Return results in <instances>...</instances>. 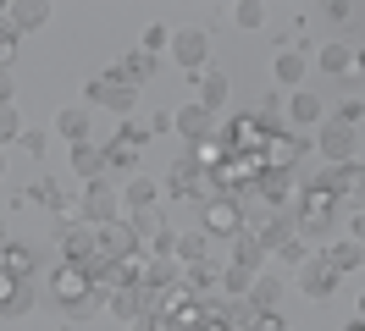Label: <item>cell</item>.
I'll return each mask as SVG.
<instances>
[{
  "mask_svg": "<svg viewBox=\"0 0 365 331\" xmlns=\"http://www.w3.org/2000/svg\"><path fill=\"white\" fill-rule=\"evenodd\" d=\"M50 298L61 304L67 320H89V315H100V309L111 304V293L94 287V276L83 270V265H61V270L50 276Z\"/></svg>",
  "mask_w": 365,
  "mask_h": 331,
  "instance_id": "6da1fadb",
  "label": "cell"
},
{
  "mask_svg": "<svg viewBox=\"0 0 365 331\" xmlns=\"http://www.w3.org/2000/svg\"><path fill=\"white\" fill-rule=\"evenodd\" d=\"M316 154L327 166H343V160H360V127H349V122H321L316 127Z\"/></svg>",
  "mask_w": 365,
  "mask_h": 331,
  "instance_id": "7a4b0ae2",
  "label": "cell"
},
{
  "mask_svg": "<svg viewBox=\"0 0 365 331\" xmlns=\"http://www.w3.org/2000/svg\"><path fill=\"white\" fill-rule=\"evenodd\" d=\"M89 105H106V110H116V116H133V110H138V88L122 83L116 66H111V72H94V78H89Z\"/></svg>",
  "mask_w": 365,
  "mask_h": 331,
  "instance_id": "3957f363",
  "label": "cell"
},
{
  "mask_svg": "<svg viewBox=\"0 0 365 331\" xmlns=\"http://www.w3.org/2000/svg\"><path fill=\"white\" fill-rule=\"evenodd\" d=\"M200 232H210V238L244 232V199H238V194H216L205 210H200Z\"/></svg>",
  "mask_w": 365,
  "mask_h": 331,
  "instance_id": "277c9868",
  "label": "cell"
},
{
  "mask_svg": "<svg viewBox=\"0 0 365 331\" xmlns=\"http://www.w3.org/2000/svg\"><path fill=\"white\" fill-rule=\"evenodd\" d=\"M332 204H338V199L327 194V188H304V194H299V232H304V238H310V232H327V226H332V216H338V210H332Z\"/></svg>",
  "mask_w": 365,
  "mask_h": 331,
  "instance_id": "5b68a950",
  "label": "cell"
},
{
  "mask_svg": "<svg viewBox=\"0 0 365 331\" xmlns=\"http://www.w3.org/2000/svg\"><path fill=\"white\" fill-rule=\"evenodd\" d=\"M304 138H299V132H282L277 127L272 138H266V149H260V166H266V172H294L299 160H304Z\"/></svg>",
  "mask_w": 365,
  "mask_h": 331,
  "instance_id": "8992f818",
  "label": "cell"
},
{
  "mask_svg": "<svg viewBox=\"0 0 365 331\" xmlns=\"http://www.w3.org/2000/svg\"><path fill=\"white\" fill-rule=\"evenodd\" d=\"M116 210H122V199H116V188H111V182H89V188H83V199H78V216L89 221V226L122 221Z\"/></svg>",
  "mask_w": 365,
  "mask_h": 331,
  "instance_id": "52a82bcc",
  "label": "cell"
},
{
  "mask_svg": "<svg viewBox=\"0 0 365 331\" xmlns=\"http://www.w3.org/2000/svg\"><path fill=\"white\" fill-rule=\"evenodd\" d=\"M144 144H150L144 122H128V127H122L111 144H106V160H111L116 172H128V166H138V149H144Z\"/></svg>",
  "mask_w": 365,
  "mask_h": 331,
  "instance_id": "ba28073f",
  "label": "cell"
},
{
  "mask_svg": "<svg viewBox=\"0 0 365 331\" xmlns=\"http://www.w3.org/2000/svg\"><path fill=\"white\" fill-rule=\"evenodd\" d=\"M172 122H178L182 144H205V138H216V127H222V122H216L200 100H194V105H182V110H172Z\"/></svg>",
  "mask_w": 365,
  "mask_h": 331,
  "instance_id": "9c48e42d",
  "label": "cell"
},
{
  "mask_svg": "<svg viewBox=\"0 0 365 331\" xmlns=\"http://www.w3.org/2000/svg\"><path fill=\"white\" fill-rule=\"evenodd\" d=\"M172 56H178L182 72H200V66H205V56H210L205 28H178V33H172Z\"/></svg>",
  "mask_w": 365,
  "mask_h": 331,
  "instance_id": "30bf717a",
  "label": "cell"
},
{
  "mask_svg": "<svg viewBox=\"0 0 365 331\" xmlns=\"http://www.w3.org/2000/svg\"><path fill=\"white\" fill-rule=\"evenodd\" d=\"M227 265H238V270H250V276H260V270H266V248H260V238H255L250 226H244V232H232V238H227Z\"/></svg>",
  "mask_w": 365,
  "mask_h": 331,
  "instance_id": "8fae6325",
  "label": "cell"
},
{
  "mask_svg": "<svg viewBox=\"0 0 365 331\" xmlns=\"http://www.w3.org/2000/svg\"><path fill=\"white\" fill-rule=\"evenodd\" d=\"M327 194H332V199H360L365 194V166H360V160L327 166Z\"/></svg>",
  "mask_w": 365,
  "mask_h": 331,
  "instance_id": "7c38bea8",
  "label": "cell"
},
{
  "mask_svg": "<svg viewBox=\"0 0 365 331\" xmlns=\"http://www.w3.org/2000/svg\"><path fill=\"white\" fill-rule=\"evenodd\" d=\"M72 172L83 182H106L111 160H106V144H72Z\"/></svg>",
  "mask_w": 365,
  "mask_h": 331,
  "instance_id": "4fadbf2b",
  "label": "cell"
},
{
  "mask_svg": "<svg viewBox=\"0 0 365 331\" xmlns=\"http://www.w3.org/2000/svg\"><path fill=\"white\" fill-rule=\"evenodd\" d=\"M94 248H100V243H94V226H89V221H78V226L61 232V254H67V265H89Z\"/></svg>",
  "mask_w": 365,
  "mask_h": 331,
  "instance_id": "5bb4252c",
  "label": "cell"
},
{
  "mask_svg": "<svg viewBox=\"0 0 365 331\" xmlns=\"http://www.w3.org/2000/svg\"><path fill=\"white\" fill-rule=\"evenodd\" d=\"M89 127H94V110H89V105H67V110H56V132H61L67 144H89Z\"/></svg>",
  "mask_w": 365,
  "mask_h": 331,
  "instance_id": "9a60e30c",
  "label": "cell"
},
{
  "mask_svg": "<svg viewBox=\"0 0 365 331\" xmlns=\"http://www.w3.org/2000/svg\"><path fill=\"white\" fill-rule=\"evenodd\" d=\"M45 22H50V6H39V0H11V6H6V28H11V33L45 28Z\"/></svg>",
  "mask_w": 365,
  "mask_h": 331,
  "instance_id": "2e32d148",
  "label": "cell"
},
{
  "mask_svg": "<svg viewBox=\"0 0 365 331\" xmlns=\"http://www.w3.org/2000/svg\"><path fill=\"white\" fill-rule=\"evenodd\" d=\"M332 282H338V270H332V265L321 260H304L299 265V287H304V293H310V298H327V293H332Z\"/></svg>",
  "mask_w": 365,
  "mask_h": 331,
  "instance_id": "e0dca14e",
  "label": "cell"
},
{
  "mask_svg": "<svg viewBox=\"0 0 365 331\" xmlns=\"http://www.w3.org/2000/svg\"><path fill=\"white\" fill-rule=\"evenodd\" d=\"M34 265H39L34 243H6V248H0V270H11L17 282H34Z\"/></svg>",
  "mask_w": 365,
  "mask_h": 331,
  "instance_id": "ac0fdd59",
  "label": "cell"
},
{
  "mask_svg": "<svg viewBox=\"0 0 365 331\" xmlns=\"http://www.w3.org/2000/svg\"><path fill=\"white\" fill-rule=\"evenodd\" d=\"M288 122H299V127H321V122H327V105H321L310 88H294V100H288Z\"/></svg>",
  "mask_w": 365,
  "mask_h": 331,
  "instance_id": "d6986e66",
  "label": "cell"
},
{
  "mask_svg": "<svg viewBox=\"0 0 365 331\" xmlns=\"http://www.w3.org/2000/svg\"><path fill=\"white\" fill-rule=\"evenodd\" d=\"M227 94H232L227 72H200V105H205L210 116H222V110H227Z\"/></svg>",
  "mask_w": 365,
  "mask_h": 331,
  "instance_id": "ffe728a7",
  "label": "cell"
},
{
  "mask_svg": "<svg viewBox=\"0 0 365 331\" xmlns=\"http://www.w3.org/2000/svg\"><path fill=\"white\" fill-rule=\"evenodd\" d=\"M116 78H122L128 88L150 83V78H155V56H150V50H133V56H122V61H116Z\"/></svg>",
  "mask_w": 365,
  "mask_h": 331,
  "instance_id": "44dd1931",
  "label": "cell"
},
{
  "mask_svg": "<svg viewBox=\"0 0 365 331\" xmlns=\"http://www.w3.org/2000/svg\"><path fill=\"white\" fill-rule=\"evenodd\" d=\"M255 194L266 199V204H288L294 199V172H260V182H255Z\"/></svg>",
  "mask_w": 365,
  "mask_h": 331,
  "instance_id": "7402d4cb",
  "label": "cell"
},
{
  "mask_svg": "<svg viewBox=\"0 0 365 331\" xmlns=\"http://www.w3.org/2000/svg\"><path fill=\"white\" fill-rule=\"evenodd\" d=\"M304 72H310V61H304V50H282V56L272 61V78H277L282 88H299V83H304Z\"/></svg>",
  "mask_w": 365,
  "mask_h": 331,
  "instance_id": "603a6c76",
  "label": "cell"
},
{
  "mask_svg": "<svg viewBox=\"0 0 365 331\" xmlns=\"http://www.w3.org/2000/svg\"><path fill=\"white\" fill-rule=\"evenodd\" d=\"M155 199H160L155 182H150V177H133V182H128V194H122V210H128V216H138V210H155Z\"/></svg>",
  "mask_w": 365,
  "mask_h": 331,
  "instance_id": "cb8c5ba5",
  "label": "cell"
},
{
  "mask_svg": "<svg viewBox=\"0 0 365 331\" xmlns=\"http://www.w3.org/2000/svg\"><path fill=\"white\" fill-rule=\"evenodd\" d=\"M28 199H39V204H50L56 216H67V221H72V199H67V188H61L56 177H39V182H34V194H28Z\"/></svg>",
  "mask_w": 365,
  "mask_h": 331,
  "instance_id": "d4e9b609",
  "label": "cell"
},
{
  "mask_svg": "<svg viewBox=\"0 0 365 331\" xmlns=\"http://www.w3.org/2000/svg\"><path fill=\"white\" fill-rule=\"evenodd\" d=\"M106 309H111L116 320H128V326H133L138 315H144V293H138V282H133V287H116V293H111V304H106Z\"/></svg>",
  "mask_w": 365,
  "mask_h": 331,
  "instance_id": "484cf974",
  "label": "cell"
},
{
  "mask_svg": "<svg viewBox=\"0 0 365 331\" xmlns=\"http://www.w3.org/2000/svg\"><path fill=\"white\" fill-rule=\"evenodd\" d=\"M282 293H288V287L260 270V276H255V287H250V304H255V309H277V304H282Z\"/></svg>",
  "mask_w": 365,
  "mask_h": 331,
  "instance_id": "4316f807",
  "label": "cell"
},
{
  "mask_svg": "<svg viewBox=\"0 0 365 331\" xmlns=\"http://www.w3.org/2000/svg\"><path fill=\"white\" fill-rule=\"evenodd\" d=\"M316 61H321V72H338V78H349V72H354V50H349V44H327Z\"/></svg>",
  "mask_w": 365,
  "mask_h": 331,
  "instance_id": "83f0119b",
  "label": "cell"
},
{
  "mask_svg": "<svg viewBox=\"0 0 365 331\" xmlns=\"http://www.w3.org/2000/svg\"><path fill=\"white\" fill-rule=\"evenodd\" d=\"M321 260L343 276V270H354V265H360V243H354V238H349V243H332V248H321Z\"/></svg>",
  "mask_w": 365,
  "mask_h": 331,
  "instance_id": "f1b7e54d",
  "label": "cell"
},
{
  "mask_svg": "<svg viewBox=\"0 0 365 331\" xmlns=\"http://www.w3.org/2000/svg\"><path fill=\"white\" fill-rule=\"evenodd\" d=\"M34 304H39V287H34V282H17V293L6 298V309H0V315H6V320H23Z\"/></svg>",
  "mask_w": 365,
  "mask_h": 331,
  "instance_id": "f546056e",
  "label": "cell"
},
{
  "mask_svg": "<svg viewBox=\"0 0 365 331\" xmlns=\"http://www.w3.org/2000/svg\"><path fill=\"white\" fill-rule=\"evenodd\" d=\"M250 287H255V276L250 270H238V265H222V304H232V298H250Z\"/></svg>",
  "mask_w": 365,
  "mask_h": 331,
  "instance_id": "4dcf8cb0",
  "label": "cell"
},
{
  "mask_svg": "<svg viewBox=\"0 0 365 331\" xmlns=\"http://www.w3.org/2000/svg\"><path fill=\"white\" fill-rule=\"evenodd\" d=\"M205 254H210V232H178V260L182 265L205 260Z\"/></svg>",
  "mask_w": 365,
  "mask_h": 331,
  "instance_id": "1f68e13d",
  "label": "cell"
},
{
  "mask_svg": "<svg viewBox=\"0 0 365 331\" xmlns=\"http://www.w3.org/2000/svg\"><path fill=\"white\" fill-rule=\"evenodd\" d=\"M128 226H133V238H138V243H150L155 232H166L160 210H138V216H128Z\"/></svg>",
  "mask_w": 365,
  "mask_h": 331,
  "instance_id": "d6a6232c",
  "label": "cell"
},
{
  "mask_svg": "<svg viewBox=\"0 0 365 331\" xmlns=\"http://www.w3.org/2000/svg\"><path fill=\"white\" fill-rule=\"evenodd\" d=\"M23 116H17V105H0V149H6V144H17V138H23Z\"/></svg>",
  "mask_w": 365,
  "mask_h": 331,
  "instance_id": "836d02e7",
  "label": "cell"
},
{
  "mask_svg": "<svg viewBox=\"0 0 365 331\" xmlns=\"http://www.w3.org/2000/svg\"><path fill=\"white\" fill-rule=\"evenodd\" d=\"M232 22H238V28H260V22H266V6H260V0H238V6H232Z\"/></svg>",
  "mask_w": 365,
  "mask_h": 331,
  "instance_id": "e575fe53",
  "label": "cell"
},
{
  "mask_svg": "<svg viewBox=\"0 0 365 331\" xmlns=\"http://www.w3.org/2000/svg\"><path fill=\"white\" fill-rule=\"evenodd\" d=\"M160 44H172V28H166V22H150V28H144V50L155 56Z\"/></svg>",
  "mask_w": 365,
  "mask_h": 331,
  "instance_id": "d590c367",
  "label": "cell"
},
{
  "mask_svg": "<svg viewBox=\"0 0 365 331\" xmlns=\"http://www.w3.org/2000/svg\"><path fill=\"white\" fill-rule=\"evenodd\" d=\"M144 132H150V138H160V132H178V122H172V110H155V116L144 122Z\"/></svg>",
  "mask_w": 365,
  "mask_h": 331,
  "instance_id": "8d00e7d4",
  "label": "cell"
},
{
  "mask_svg": "<svg viewBox=\"0 0 365 331\" xmlns=\"http://www.w3.org/2000/svg\"><path fill=\"white\" fill-rule=\"evenodd\" d=\"M11 61H17V33L6 28V33H0V72H11Z\"/></svg>",
  "mask_w": 365,
  "mask_h": 331,
  "instance_id": "74e56055",
  "label": "cell"
},
{
  "mask_svg": "<svg viewBox=\"0 0 365 331\" xmlns=\"http://www.w3.org/2000/svg\"><path fill=\"white\" fill-rule=\"evenodd\" d=\"M150 254H178V232H172V226L155 232V238H150Z\"/></svg>",
  "mask_w": 365,
  "mask_h": 331,
  "instance_id": "f35d334b",
  "label": "cell"
},
{
  "mask_svg": "<svg viewBox=\"0 0 365 331\" xmlns=\"http://www.w3.org/2000/svg\"><path fill=\"white\" fill-rule=\"evenodd\" d=\"M255 331H288V320H282L277 309H260V315H255Z\"/></svg>",
  "mask_w": 365,
  "mask_h": 331,
  "instance_id": "ab89813d",
  "label": "cell"
},
{
  "mask_svg": "<svg viewBox=\"0 0 365 331\" xmlns=\"http://www.w3.org/2000/svg\"><path fill=\"white\" fill-rule=\"evenodd\" d=\"M133 331H172V315H138Z\"/></svg>",
  "mask_w": 365,
  "mask_h": 331,
  "instance_id": "60d3db41",
  "label": "cell"
},
{
  "mask_svg": "<svg viewBox=\"0 0 365 331\" xmlns=\"http://www.w3.org/2000/svg\"><path fill=\"white\" fill-rule=\"evenodd\" d=\"M327 17H332V22H354V17H360V11H354L349 0H332V6H327Z\"/></svg>",
  "mask_w": 365,
  "mask_h": 331,
  "instance_id": "b9f144b4",
  "label": "cell"
},
{
  "mask_svg": "<svg viewBox=\"0 0 365 331\" xmlns=\"http://www.w3.org/2000/svg\"><path fill=\"white\" fill-rule=\"evenodd\" d=\"M360 116H365V105H360V100H349V105H343L332 122H349V127H360Z\"/></svg>",
  "mask_w": 365,
  "mask_h": 331,
  "instance_id": "7bdbcfd3",
  "label": "cell"
},
{
  "mask_svg": "<svg viewBox=\"0 0 365 331\" xmlns=\"http://www.w3.org/2000/svg\"><path fill=\"white\" fill-rule=\"evenodd\" d=\"M17 144H23L28 154H45V149H50V138H45V132H23V138H17Z\"/></svg>",
  "mask_w": 365,
  "mask_h": 331,
  "instance_id": "ee69618b",
  "label": "cell"
},
{
  "mask_svg": "<svg viewBox=\"0 0 365 331\" xmlns=\"http://www.w3.org/2000/svg\"><path fill=\"white\" fill-rule=\"evenodd\" d=\"M349 238L365 248V210H354V221H349Z\"/></svg>",
  "mask_w": 365,
  "mask_h": 331,
  "instance_id": "f6af8a7d",
  "label": "cell"
},
{
  "mask_svg": "<svg viewBox=\"0 0 365 331\" xmlns=\"http://www.w3.org/2000/svg\"><path fill=\"white\" fill-rule=\"evenodd\" d=\"M11 293H17V276H11V270H0V309H6V298H11Z\"/></svg>",
  "mask_w": 365,
  "mask_h": 331,
  "instance_id": "bcb514c9",
  "label": "cell"
},
{
  "mask_svg": "<svg viewBox=\"0 0 365 331\" xmlns=\"http://www.w3.org/2000/svg\"><path fill=\"white\" fill-rule=\"evenodd\" d=\"M11 94H17V83H11V72H0V105H11Z\"/></svg>",
  "mask_w": 365,
  "mask_h": 331,
  "instance_id": "7dc6e473",
  "label": "cell"
},
{
  "mask_svg": "<svg viewBox=\"0 0 365 331\" xmlns=\"http://www.w3.org/2000/svg\"><path fill=\"white\" fill-rule=\"evenodd\" d=\"M354 72H360V78H365V50H360V56H354ZM354 72H349V78H354Z\"/></svg>",
  "mask_w": 365,
  "mask_h": 331,
  "instance_id": "c3c4849f",
  "label": "cell"
},
{
  "mask_svg": "<svg viewBox=\"0 0 365 331\" xmlns=\"http://www.w3.org/2000/svg\"><path fill=\"white\" fill-rule=\"evenodd\" d=\"M343 331H365V320H360V315H354V320H349V326H343Z\"/></svg>",
  "mask_w": 365,
  "mask_h": 331,
  "instance_id": "681fc988",
  "label": "cell"
},
{
  "mask_svg": "<svg viewBox=\"0 0 365 331\" xmlns=\"http://www.w3.org/2000/svg\"><path fill=\"white\" fill-rule=\"evenodd\" d=\"M0 33H6V6H0Z\"/></svg>",
  "mask_w": 365,
  "mask_h": 331,
  "instance_id": "f907efd6",
  "label": "cell"
},
{
  "mask_svg": "<svg viewBox=\"0 0 365 331\" xmlns=\"http://www.w3.org/2000/svg\"><path fill=\"white\" fill-rule=\"evenodd\" d=\"M0 177H6V149H0Z\"/></svg>",
  "mask_w": 365,
  "mask_h": 331,
  "instance_id": "816d5d0a",
  "label": "cell"
},
{
  "mask_svg": "<svg viewBox=\"0 0 365 331\" xmlns=\"http://www.w3.org/2000/svg\"><path fill=\"white\" fill-rule=\"evenodd\" d=\"M360 320H365V293H360Z\"/></svg>",
  "mask_w": 365,
  "mask_h": 331,
  "instance_id": "f5cc1de1",
  "label": "cell"
},
{
  "mask_svg": "<svg viewBox=\"0 0 365 331\" xmlns=\"http://www.w3.org/2000/svg\"><path fill=\"white\" fill-rule=\"evenodd\" d=\"M0 248H6V226H0Z\"/></svg>",
  "mask_w": 365,
  "mask_h": 331,
  "instance_id": "db71d44e",
  "label": "cell"
}]
</instances>
